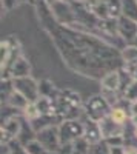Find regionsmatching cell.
<instances>
[{"label": "cell", "instance_id": "6da1fadb", "mask_svg": "<svg viewBox=\"0 0 137 154\" xmlns=\"http://www.w3.org/2000/svg\"><path fill=\"white\" fill-rule=\"evenodd\" d=\"M59 136L62 146L71 145L85 136V125L80 120H63L59 125Z\"/></svg>", "mask_w": 137, "mask_h": 154}, {"label": "cell", "instance_id": "7a4b0ae2", "mask_svg": "<svg viewBox=\"0 0 137 154\" xmlns=\"http://www.w3.org/2000/svg\"><path fill=\"white\" fill-rule=\"evenodd\" d=\"M111 111V105L106 102V99L100 94V96H93L88 102L85 103V114L86 117H90L91 120L100 122L105 117L109 116Z\"/></svg>", "mask_w": 137, "mask_h": 154}, {"label": "cell", "instance_id": "3957f363", "mask_svg": "<svg viewBox=\"0 0 137 154\" xmlns=\"http://www.w3.org/2000/svg\"><path fill=\"white\" fill-rule=\"evenodd\" d=\"M14 82V89L17 93H20L23 97H26L31 103L40 97V89H39V83H37L32 77H22V79H12Z\"/></svg>", "mask_w": 137, "mask_h": 154}, {"label": "cell", "instance_id": "277c9868", "mask_svg": "<svg viewBox=\"0 0 137 154\" xmlns=\"http://www.w3.org/2000/svg\"><path fill=\"white\" fill-rule=\"evenodd\" d=\"M35 139L49 151V152H57L62 148L60 143V136H59V125L45 128V130L39 131L35 136Z\"/></svg>", "mask_w": 137, "mask_h": 154}, {"label": "cell", "instance_id": "5b68a950", "mask_svg": "<svg viewBox=\"0 0 137 154\" xmlns=\"http://www.w3.org/2000/svg\"><path fill=\"white\" fill-rule=\"evenodd\" d=\"M117 23H119V35L125 42L134 43V40L137 38V22L125 16H120L117 19Z\"/></svg>", "mask_w": 137, "mask_h": 154}, {"label": "cell", "instance_id": "8992f818", "mask_svg": "<svg viewBox=\"0 0 137 154\" xmlns=\"http://www.w3.org/2000/svg\"><path fill=\"white\" fill-rule=\"evenodd\" d=\"M99 126H100L103 140H106L109 137H114V136H123V134H125V125L116 123L113 119L109 117V116L99 122Z\"/></svg>", "mask_w": 137, "mask_h": 154}, {"label": "cell", "instance_id": "52a82bcc", "mask_svg": "<svg viewBox=\"0 0 137 154\" xmlns=\"http://www.w3.org/2000/svg\"><path fill=\"white\" fill-rule=\"evenodd\" d=\"M85 125V139L88 140L91 145H99L103 140L102 131H100V126H99V122L91 120L90 117H86V120L83 122Z\"/></svg>", "mask_w": 137, "mask_h": 154}, {"label": "cell", "instance_id": "ba28073f", "mask_svg": "<svg viewBox=\"0 0 137 154\" xmlns=\"http://www.w3.org/2000/svg\"><path fill=\"white\" fill-rule=\"evenodd\" d=\"M31 74V66L29 63L23 57H19L14 63L11 65L8 71V79H22V77H29Z\"/></svg>", "mask_w": 137, "mask_h": 154}, {"label": "cell", "instance_id": "9c48e42d", "mask_svg": "<svg viewBox=\"0 0 137 154\" xmlns=\"http://www.w3.org/2000/svg\"><path fill=\"white\" fill-rule=\"evenodd\" d=\"M102 88H103V91H111V93L120 94V72L109 71L102 79Z\"/></svg>", "mask_w": 137, "mask_h": 154}, {"label": "cell", "instance_id": "30bf717a", "mask_svg": "<svg viewBox=\"0 0 137 154\" xmlns=\"http://www.w3.org/2000/svg\"><path fill=\"white\" fill-rule=\"evenodd\" d=\"M6 103L11 106V108H14V109H17V111H25V108H26L31 102L26 99V97H23L20 93H17V91H14L11 96H9V99L6 100Z\"/></svg>", "mask_w": 137, "mask_h": 154}, {"label": "cell", "instance_id": "8fae6325", "mask_svg": "<svg viewBox=\"0 0 137 154\" xmlns=\"http://www.w3.org/2000/svg\"><path fill=\"white\" fill-rule=\"evenodd\" d=\"M109 117L113 119L116 123H119V125H125V122L129 119V112H128L125 108H123V106L116 105V106L111 108V111H109Z\"/></svg>", "mask_w": 137, "mask_h": 154}, {"label": "cell", "instance_id": "7c38bea8", "mask_svg": "<svg viewBox=\"0 0 137 154\" xmlns=\"http://www.w3.org/2000/svg\"><path fill=\"white\" fill-rule=\"evenodd\" d=\"M122 16L137 22V0H122Z\"/></svg>", "mask_w": 137, "mask_h": 154}, {"label": "cell", "instance_id": "4fadbf2b", "mask_svg": "<svg viewBox=\"0 0 137 154\" xmlns=\"http://www.w3.org/2000/svg\"><path fill=\"white\" fill-rule=\"evenodd\" d=\"M120 56L126 65H137V46L135 45H126L122 49Z\"/></svg>", "mask_w": 137, "mask_h": 154}, {"label": "cell", "instance_id": "5bb4252c", "mask_svg": "<svg viewBox=\"0 0 137 154\" xmlns=\"http://www.w3.org/2000/svg\"><path fill=\"white\" fill-rule=\"evenodd\" d=\"M39 89H40V97H49L53 100H56L59 93H60V91H57V89L54 88V85L49 80H42L39 83Z\"/></svg>", "mask_w": 137, "mask_h": 154}, {"label": "cell", "instance_id": "9a60e30c", "mask_svg": "<svg viewBox=\"0 0 137 154\" xmlns=\"http://www.w3.org/2000/svg\"><path fill=\"white\" fill-rule=\"evenodd\" d=\"M90 148H91V143L85 137H80L74 143H71L72 154H88L90 152Z\"/></svg>", "mask_w": 137, "mask_h": 154}, {"label": "cell", "instance_id": "2e32d148", "mask_svg": "<svg viewBox=\"0 0 137 154\" xmlns=\"http://www.w3.org/2000/svg\"><path fill=\"white\" fill-rule=\"evenodd\" d=\"M25 151H26L28 154H51L37 139L32 140V142H29L26 146H25Z\"/></svg>", "mask_w": 137, "mask_h": 154}, {"label": "cell", "instance_id": "e0dca14e", "mask_svg": "<svg viewBox=\"0 0 137 154\" xmlns=\"http://www.w3.org/2000/svg\"><path fill=\"white\" fill-rule=\"evenodd\" d=\"M22 114H23V119H26L28 122H32V120H35L37 117H40V116H42L39 112V109H37L35 103H29L26 108H25V111Z\"/></svg>", "mask_w": 137, "mask_h": 154}, {"label": "cell", "instance_id": "ac0fdd59", "mask_svg": "<svg viewBox=\"0 0 137 154\" xmlns=\"http://www.w3.org/2000/svg\"><path fill=\"white\" fill-rule=\"evenodd\" d=\"M122 99L128 102H137V80H134L125 91L122 93Z\"/></svg>", "mask_w": 137, "mask_h": 154}, {"label": "cell", "instance_id": "d6986e66", "mask_svg": "<svg viewBox=\"0 0 137 154\" xmlns=\"http://www.w3.org/2000/svg\"><path fill=\"white\" fill-rule=\"evenodd\" d=\"M125 136V134H123ZM123 136H114V137H109L106 140H103V142L108 145V146H125L126 143V139Z\"/></svg>", "mask_w": 137, "mask_h": 154}, {"label": "cell", "instance_id": "ffe728a7", "mask_svg": "<svg viewBox=\"0 0 137 154\" xmlns=\"http://www.w3.org/2000/svg\"><path fill=\"white\" fill-rule=\"evenodd\" d=\"M19 2L20 0H2V6L5 8V11H11L19 5Z\"/></svg>", "mask_w": 137, "mask_h": 154}, {"label": "cell", "instance_id": "44dd1931", "mask_svg": "<svg viewBox=\"0 0 137 154\" xmlns=\"http://www.w3.org/2000/svg\"><path fill=\"white\" fill-rule=\"evenodd\" d=\"M108 151H109V154H125L126 146H108Z\"/></svg>", "mask_w": 137, "mask_h": 154}, {"label": "cell", "instance_id": "7402d4cb", "mask_svg": "<svg viewBox=\"0 0 137 154\" xmlns=\"http://www.w3.org/2000/svg\"><path fill=\"white\" fill-rule=\"evenodd\" d=\"M129 116H137V102H131L129 103Z\"/></svg>", "mask_w": 137, "mask_h": 154}, {"label": "cell", "instance_id": "603a6c76", "mask_svg": "<svg viewBox=\"0 0 137 154\" xmlns=\"http://www.w3.org/2000/svg\"><path fill=\"white\" fill-rule=\"evenodd\" d=\"M125 154H137V148L135 146H126V152Z\"/></svg>", "mask_w": 137, "mask_h": 154}, {"label": "cell", "instance_id": "cb8c5ba5", "mask_svg": "<svg viewBox=\"0 0 137 154\" xmlns=\"http://www.w3.org/2000/svg\"><path fill=\"white\" fill-rule=\"evenodd\" d=\"M106 145V143H105ZM96 154H109V151H108V146H105V149L102 151L100 148H99V149H96Z\"/></svg>", "mask_w": 137, "mask_h": 154}, {"label": "cell", "instance_id": "d4e9b609", "mask_svg": "<svg viewBox=\"0 0 137 154\" xmlns=\"http://www.w3.org/2000/svg\"><path fill=\"white\" fill-rule=\"evenodd\" d=\"M129 122H131L132 126H137V116H132V117L129 119Z\"/></svg>", "mask_w": 137, "mask_h": 154}, {"label": "cell", "instance_id": "484cf974", "mask_svg": "<svg viewBox=\"0 0 137 154\" xmlns=\"http://www.w3.org/2000/svg\"><path fill=\"white\" fill-rule=\"evenodd\" d=\"M132 136H134V139L137 140V126H132Z\"/></svg>", "mask_w": 137, "mask_h": 154}, {"label": "cell", "instance_id": "4316f807", "mask_svg": "<svg viewBox=\"0 0 137 154\" xmlns=\"http://www.w3.org/2000/svg\"><path fill=\"white\" fill-rule=\"evenodd\" d=\"M132 45H135V46H137V38H135V40H134V43H132Z\"/></svg>", "mask_w": 137, "mask_h": 154}, {"label": "cell", "instance_id": "83f0119b", "mask_svg": "<svg viewBox=\"0 0 137 154\" xmlns=\"http://www.w3.org/2000/svg\"><path fill=\"white\" fill-rule=\"evenodd\" d=\"M56 2H66V0H56Z\"/></svg>", "mask_w": 137, "mask_h": 154}, {"label": "cell", "instance_id": "f1b7e54d", "mask_svg": "<svg viewBox=\"0 0 137 154\" xmlns=\"http://www.w3.org/2000/svg\"><path fill=\"white\" fill-rule=\"evenodd\" d=\"M51 154H59V151H57V152H51Z\"/></svg>", "mask_w": 137, "mask_h": 154}, {"label": "cell", "instance_id": "f546056e", "mask_svg": "<svg viewBox=\"0 0 137 154\" xmlns=\"http://www.w3.org/2000/svg\"><path fill=\"white\" fill-rule=\"evenodd\" d=\"M9 154H12V152H9Z\"/></svg>", "mask_w": 137, "mask_h": 154}]
</instances>
